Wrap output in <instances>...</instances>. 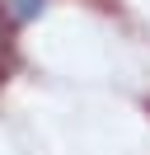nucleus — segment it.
Returning <instances> with one entry per match:
<instances>
[{
  "label": "nucleus",
  "mask_w": 150,
  "mask_h": 155,
  "mask_svg": "<svg viewBox=\"0 0 150 155\" xmlns=\"http://www.w3.org/2000/svg\"><path fill=\"white\" fill-rule=\"evenodd\" d=\"M42 10H47V0H0V14H5V24H9V28H24V24H33Z\"/></svg>",
  "instance_id": "1"
}]
</instances>
